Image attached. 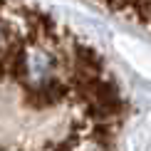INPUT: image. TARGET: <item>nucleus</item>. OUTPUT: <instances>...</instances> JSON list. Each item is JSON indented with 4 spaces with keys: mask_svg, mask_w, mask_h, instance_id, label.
I'll list each match as a JSON object with an SVG mask.
<instances>
[{
    "mask_svg": "<svg viewBox=\"0 0 151 151\" xmlns=\"http://www.w3.org/2000/svg\"><path fill=\"white\" fill-rule=\"evenodd\" d=\"M94 3L104 5L106 10L116 12V15L127 17V20H134L144 25V27H151V0H94Z\"/></svg>",
    "mask_w": 151,
    "mask_h": 151,
    "instance_id": "nucleus-1",
    "label": "nucleus"
}]
</instances>
